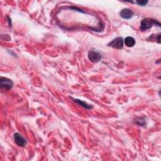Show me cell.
Listing matches in <instances>:
<instances>
[{"mask_svg":"<svg viewBox=\"0 0 161 161\" xmlns=\"http://www.w3.org/2000/svg\"><path fill=\"white\" fill-rule=\"evenodd\" d=\"M155 25H158L159 27H160V23L157 20L151 19V18H144L141 21L140 29L141 31L144 32L151 29Z\"/></svg>","mask_w":161,"mask_h":161,"instance_id":"cell-1","label":"cell"},{"mask_svg":"<svg viewBox=\"0 0 161 161\" xmlns=\"http://www.w3.org/2000/svg\"><path fill=\"white\" fill-rule=\"evenodd\" d=\"M13 86V83L12 80L7 77H1L0 78V87L2 90H10Z\"/></svg>","mask_w":161,"mask_h":161,"instance_id":"cell-2","label":"cell"},{"mask_svg":"<svg viewBox=\"0 0 161 161\" xmlns=\"http://www.w3.org/2000/svg\"><path fill=\"white\" fill-rule=\"evenodd\" d=\"M88 56L89 59L94 63H97V62H99L102 59V56L99 52L93 51V50L90 51L88 52Z\"/></svg>","mask_w":161,"mask_h":161,"instance_id":"cell-3","label":"cell"},{"mask_svg":"<svg viewBox=\"0 0 161 161\" xmlns=\"http://www.w3.org/2000/svg\"><path fill=\"white\" fill-rule=\"evenodd\" d=\"M108 46L112 47L114 48L117 49H122L123 47V39L120 37H117L113 40L112 42H110L108 44Z\"/></svg>","mask_w":161,"mask_h":161,"instance_id":"cell-4","label":"cell"},{"mask_svg":"<svg viewBox=\"0 0 161 161\" xmlns=\"http://www.w3.org/2000/svg\"><path fill=\"white\" fill-rule=\"evenodd\" d=\"M14 140L16 144L20 147H24L26 145V140L18 133H15L14 134Z\"/></svg>","mask_w":161,"mask_h":161,"instance_id":"cell-5","label":"cell"},{"mask_svg":"<svg viewBox=\"0 0 161 161\" xmlns=\"http://www.w3.org/2000/svg\"><path fill=\"white\" fill-rule=\"evenodd\" d=\"M133 15H134V13L132 12V10H131L130 9H128V8L123 9L120 13V16L126 20L130 19L131 18H132L133 16Z\"/></svg>","mask_w":161,"mask_h":161,"instance_id":"cell-6","label":"cell"},{"mask_svg":"<svg viewBox=\"0 0 161 161\" xmlns=\"http://www.w3.org/2000/svg\"><path fill=\"white\" fill-rule=\"evenodd\" d=\"M136 40L131 37H128L125 39V44L128 47H132L136 45Z\"/></svg>","mask_w":161,"mask_h":161,"instance_id":"cell-7","label":"cell"},{"mask_svg":"<svg viewBox=\"0 0 161 161\" xmlns=\"http://www.w3.org/2000/svg\"><path fill=\"white\" fill-rule=\"evenodd\" d=\"M73 100L75 103H77L79 105L84 107V108H85L86 109H91V108H93V106L91 105H90V104H87L86 103L84 102L83 101H81V100L78 99H73Z\"/></svg>","mask_w":161,"mask_h":161,"instance_id":"cell-8","label":"cell"},{"mask_svg":"<svg viewBox=\"0 0 161 161\" xmlns=\"http://www.w3.org/2000/svg\"><path fill=\"white\" fill-rule=\"evenodd\" d=\"M135 122L137 125H139L140 126H144L145 125V124H146L145 120L143 118H136Z\"/></svg>","mask_w":161,"mask_h":161,"instance_id":"cell-9","label":"cell"},{"mask_svg":"<svg viewBox=\"0 0 161 161\" xmlns=\"http://www.w3.org/2000/svg\"><path fill=\"white\" fill-rule=\"evenodd\" d=\"M137 3L140 6H145L148 3V1H137Z\"/></svg>","mask_w":161,"mask_h":161,"instance_id":"cell-10","label":"cell"}]
</instances>
